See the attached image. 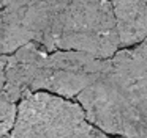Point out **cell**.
I'll use <instances>...</instances> for the list:
<instances>
[{"mask_svg": "<svg viewBox=\"0 0 147 138\" xmlns=\"http://www.w3.org/2000/svg\"><path fill=\"white\" fill-rule=\"evenodd\" d=\"M87 121L115 138H147V100L133 94L111 68L78 94Z\"/></svg>", "mask_w": 147, "mask_h": 138, "instance_id": "obj_1", "label": "cell"}, {"mask_svg": "<svg viewBox=\"0 0 147 138\" xmlns=\"http://www.w3.org/2000/svg\"><path fill=\"white\" fill-rule=\"evenodd\" d=\"M117 22L109 0H68L57 50H79L109 60L120 49Z\"/></svg>", "mask_w": 147, "mask_h": 138, "instance_id": "obj_2", "label": "cell"}, {"mask_svg": "<svg viewBox=\"0 0 147 138\" xmlns=\"http://www.w3.org/2000/svg\"><path fill=\"white\" fill-rule=\"evenodd\" d=\"M82 107L57 94L38 91L18 104L14 138H93Z\"/></svg>", "mask_w": 147, "mask_h": 138, "instance_id": "obj_3", "label": "cell"}, {"mask_svg": "<svg viewBox=\"0 0 147 138\" xmlns=\"http://www.w3.org/2000/svg\"><path fill=\"white\" fill-rule=\"evenodd\" d=\"M109 60L79 50H55L48 56L45 91L65 99L78 97L105 72Z\"/></svg>", "mask_w": 147, "mask_h": 138, "instance_id": "obj_4", "label": "cell"}, {"mask_svg": "<svg viewBox=\"0 0 147 138\" xmlns=\"http://www.w3.org/2000/svg\"><path fill=\"white\" fill-rule=\"evenodd\" d=\"M48 56L49 52L33 41L11 53L5 63L3 93L18 104L30 94L45 91Z\"/></svg>", "mask_w": 147, "mask_h": 138, "instance_id": "obj_5", "label": "cell"}, {"mask_svg": "<svg viewBox=\"0 0 147 138\" xmlns=\"http://www.w3.org/2000/svg\"><path fill=\"white\" fill-rule=\"evenodd\" d=\"M111 68L131 93L147 100V53L139 44L119 50L111 58Z\"/></svg>", "mask_w": 147, "mask_h": 138, "instance_id": "obj_6", "label": "cell"}, {"mask_svg": "<svg viewBox=\"0 0 147 138\" xmlns=\"http://www.w3.org/2000/svg\"><path fill=\"white\" fill-rule=\"evenodd\" d=\"M122 47L147 39V0H112Z\"/></svg>", "mask_w": 147, "mask_h": 138, "instance_id": "obj_7", "label": "cell"}, {"mask_svg": "<svg viewBox=\"0 0 147 138\" xmlns=\"http://www.w3.org/2000/svg\"><path fill=\"white\" fill-rule=\"evenodd\" d=\"M32 42L24 19V6H5L0 9V58L8 56L22 46Z\"/></svg>", "mask_w": 147, "mask_h": 138, "instance_id": "obj_8", "label": "cell"}, {"mask_svg": "<svg viewBox=\"0 0 147 138\" xmlns=\"http://www.w3.org/2000/svg\"><path fill=\"white\" fill-rule=\"evenodd\" d=\"M18 118V104L11 100L7 94L0 93V138L11 133Z\"/></svg>", "mask_w": 147, "mask_h": 138, "instance_id": "obj_9", "label": "cell"}, {"mask_svg": "<svg viewBox=\"0 0 147 138\" xmlns=\"http://www.w3.org/2000/svg\"><path fill=\"white\" fill-rule=\"evenodd\" d=\"M5 86V64H0V93Z\"/></svg>", "mask_w": 147, "mask_h": 138, "instance_id": "obj_10", "label": "cell"}, {"mask_svg": "<svg viewBox=\"0 0 147 138\" xmlns=\"http://www.w3.org/2000/svg\"><path fill=\"white\" fill-rule=\"evenodd\" d=\"M93 138H111V135L105 133V132H101L100 129L95 127V130H93Z\"/></svg>", "mask_w": 147, "mask_h": 138, "instance_id": "obj_11", "label": "cell"}, {"mask_svg": "<svg viewBox=\"0 0 147 138\" xmlns=\"http://www.w3.org/2000/svg\"><path fill=\"white\" fill-rule=\"evenodd\" d=\"M5 138H14V137H11V135H7V137H5Z\"/></svg>", "mask_w": 147, "mask_h": 138, "instance_id": "obj_12", "label": "cell"}]
</instances>
